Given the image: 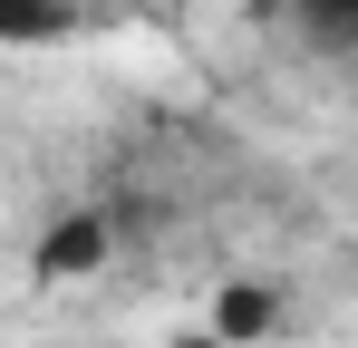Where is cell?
<instances>
[{
  "label": "cell",
  "mask_w": 358,
  "mask_h": 348,
  "mask_svg": "<svg viewBox=\"0 0 358 348\" xmlns=\"http://www.w3.org/2000/svg\"><path fill=\"white\" fill-rule=\"evenodd\" d=\"M59 29H68V10H59V0H0V39H10V49L59 39Z\"/></svg>",
  "instance_id": "obj_2"
},
{
  "label": "cell",
  "mask_w": 358,
  "mask_h": 348,
  "mask_svg": "<svg viewBox=\"0 0 358 348\" xmlns=\"http://www.w3.org/2000/svg\"><path fill=\"white\" fill-rule=\"evenodd\" d=\"M97 261H107V223H97V213H68V223L39 232V271H49V281H78V271H97Z\"/></svg>",
  "instance_id": "obj_1"
},
{
  "label": "cell",
  "mask_w": 358,
  "mask_h": 348,
  "mask_svg": "<svg viewBox=\"0 0 358 348\" xmlns=\"http://www.w3.org/2000/svg\"><path fill=\"white\" fill-rule=\"evenodd\" d=\"M223 339H262L271 329V290H223V319H213Z\"/></svg>",
  "instance_id": "obj_3"
},
{
  "label": "cell",
  "mask_w": 358,
  "mask_h": 348,
  "mask_svg": "<svg viewBox=\"0 0 358 348\" xmlns=\"http://www.w3.org/2000/svg\"><path fill=\"white\" fill-rule=\"evenodd\" d=\"M165 348H252V339H223V329H184V339H165Z\"/></svg>",
  "instance_id": "obj_5"
},
{
  "label": "cell",
  "mask_w": 358,
  "mask_h": 348,
  "mask_svg": "<svg viewBox=\"0 0 358 348\" xmlns=\"http://www.w3.org/2000/svg\"><path fill=\"white\" fill-rule=\"evenodd\" d=\"M349 10H358V0H310V29L339 49V39H349Z\"/></svg>",
  "instance_id": "obj_4"
}]
</instances>
